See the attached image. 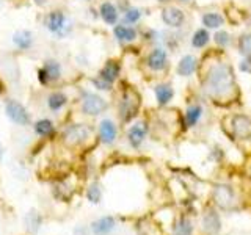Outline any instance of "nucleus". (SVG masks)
I'll return each mask as SVG.
<instances>
[{
  "instance_id": "nucleus-1",
  "label": "nucleus",
  "mask_w": 251,
  "mask_h": 235,
  "mask_svg": "<svg viewBox=\"0 0 251 235\" xmlns=\"http://www.w3.org/2000/svg\"><path fill=\"white\" fill-rule=\"evenodd\" d=\"M234 90V75L231 66L226 63H217L210 66L204 77V91L214 99H225Z\"/></svg>"
},
{
  "instance_id": "nucleus-2",
  "label": "nucleus",
  "mask_w": 251,
  "mask_h": 235,
  "mask_svg": "<svg viewBox=\"0 0 251 235\" xmlns=\"http://www.w3.org/2000/svg\"><path fill=\"white\" fill-rule=\"evenodd\" d=\"M141 105V97L137 90L124 88L120 97V105H118V115H120L121 122L127 124L138 115V110Z\"/></svg>"
},
{
  "instance_id": "nucleus-3",
  "label": "nucleus",
  "mask_w": 251,
  "mask_h": 235,
  "mask_svg": "<svg viewBox=\"0 0 251 235\" xmlns=\"http://www.w3.org/2000/svg\"><path fill=\"white\" fill-rule=\"evenodd\" d=\"M210 199H212V206L223 212H231L237 207V204H239L235 190L227 184L214 185V188H212V191H210Z\"/></svg>"
},
{
  "instance_id": "nucleus-4",
  "label": "nucleus",
  "mask_w": 251,
  "mask_h": 235,
  "mask_svg": "<svg viewBox=\"0 0 251 235\" xmlns=\"http://www.w3.org/2000/svg\"><path fill=\"white\" fill-rule=\"evenodd\" d=\"M61 74H63V69H61L60 61L52 60V58L46 60L44 65L39 68L36 72L38 82L43 86H50V85H55L57 82H60Z\"/></svg>"
},
{
  "instance_id": "nucleus-5",
  "label": "nucleus",
  "mask_w": 251,
  "mask_h": 235,
  "mask_svg": "<svg viewBox=\"0 0 251 235\" xmlns=\"http://www.w3.org/2000/svg\"><path fill=\"white\" fill-rule=\"evenodd\" d=\"M201 231L204 235H218L222 232V216H220V210L214 206H207L202 210L201 215Z\"/></svg>"
},
{
  "instance_id": "nucleus-6",
  "label": "nucleus",
  "mask_w": 251,
  "mask_h": 235,
  "mask_svg": "<svg viewBox=\"0 0 251 235\" xmlns=\"http://www.w3.org/2000/svg\"><path fill=\"white\" fill-rule=\"evenodd\" d=\"M91 137V129L86 124H71L63 130V143L69 147H74L85 143Z\"/></svg>"
},
{
  "instance_id": "nucleus-7",
  "label": "nucleus",
  "mask_w": 251,
  "mask_h": 235,
  "mask_svg": "<svg viewBox=\"0 0 251 235\" xmlns=\"http://www.w3.org/2000/svg\"><path fill=\"white\" fill-rule=\"evenodd\" d=\"M107 100L100 97L99 94H94L90 91H85L82 94V102H80V110L86 116H99L107 110Z\"/></svg>"
},
{
  "instance_id": "nucleus-8",
  "label": "nucleus",
  "mask_w": 251,
  "mask_h": 235,
  "mask_svg": "<svg viewBox=\"0 0 251 235\" xmlns=\"http://www.w3.org/2000/svg\"><path fill=\"white\" fill-rule=\"evenodd\" d=\"M5 113L8 116V119H10L16 125H21V127H24V125L30 124V113L27 112V108L18 100L8 99L6 104H5Z\"/></svg>"
},
{
  "instance_id": "nucleus-9",
  "label": "nucleus",
  "mask_w": 251,
  "mask_h": 235,
  "mask_svg": "<svg viewBox=\"0 0 251 235\" xmlns=\"http://www.w3.org/2000/svg\"><path fill=\"white\" fill-rule=\"evenodd\" d=\"M66 24H68V18L61 10H52V11L47 13L46 18H44L46 28L53 35H60L61 36L63 33H65Z\"/></svg>"
},
{
  "instance_id": "nucleus-10",
  "label": "nucleus",
  "mask_w": 251,
  "mask_h": 235,
  "mask_svg": "<svg viewBox=\"0 0 251 235\" xmlns=\"http://www.w3.org/2000/svg\"><path fill=\"white\" fill-rule=\"evenodd\" d=\"M231 132H232V137H235L237 140H250L251 138V118L245 115L232 116Z\"/></svg>"
},
{
  "instance_id": "nucleus-11",
  "label": "nucleus",
  "mask_w": 251,
  "mask_h": 235,
  "mask_svg": "<svg viewBox=\"0 0 251 235\" xmlns=\"http://www.w3.org/2000/svg\"><path fill=\"white\" fill-rule=\"evenodd\" d=\"M171 234L173 235H195V223L192 216L185 213V212L179 213L171 224Z\"/></svg>"
},
{
  "instance_id": "nucleus-12",
  "label": "nucleus",
  "mask_w": 251,
  "mask_h": 235,
  "mask_svg": "<svg viewBox=\"0 0 251 235\" xmlns=\"http://www.w3.org/2000/svg\"><path fill=\"white\" fill-rule=\"evenodd\" d=\"M146 135H148V124L140 121V122L133 124L127 130V141L133 149H138L141 144H143Z\"/></svg>"
},
{
  "instance_id": "nucleus-13",
  "label": "nucleus",
  "mask_w": 251,
  "mask_h": 235,
  "mask_svg": "<svg viewBox=\"0 0 251 235\" xmlns=\"http://www.w3.org/2000/svg\"><path fill=\"white\" fill-rule=\"evenodd\" d=\"M118 137V129L112 119H102L99 124V138L104 144H113Z\"/></svg>"
},
{
  "instance_id": "nucleus-14",
  "label": "nucleus",
  "mask_w": 251,
  "mask_h": 235,
  "mask_svg": "<svg viewBox=\"0 0 251 235\" xmlns=\"http://www.w3.org/2000/svg\"><path fill=\"white\" fill-rule=\"evenodd\" d=\"M120 72H121V65L120 61L116 60H108L104 66H102V69L99 70V77L104 78L105 82L108 83H115L118 80V77H120Z\"/></svg>"
},
{
  "instance_id": "nucleus-15",
  "label": "nucleus",
  "mask_w": 251,
  "mask_h": 235,
  "mask_svg": "<svg viewBox=\"0 0 251 235\" xmlns=\"http://www.w3.org/2000/svg\"><path fill=\"white\" fill-rule=\"evenodd\" d=\"M116 227V219L113 216H102L91 223V232L94 235H108L115 231Z\"/></svg>"
},
{
  "instance_id": "nucleus-16",
  "label": "nucleus",
  "mask_w": 251,
  "mask_h": 235,
  "mask_svg": "<svg viewBox=\"0 0 251 235\" xmlns=\"http://www.w3.org/2000/svg\"><path fill=\"white\" fill-rule=\"evenodd\" d=\"M148 68L152 69V70H162L165 69L168 63V58H167V52L163 49H154L151 53L148 55Z\"/></svg>"
},
{
  "instance_id": "nucleus-17",
  "label": "nucleus",
  "mask_w": 251,
  "mask_h": 235,
  "mask_svg": "<svg viewBox=\"0 0 251 235\" xmlns=\"http://www.w3.org/2000/svg\"><path fill=\"white\" fill-rule=\"evenodd\" d=\"M162 19L170 27H180L184 22V13L179 8H165L162 11Z\"/></svg>"
},
{
  "instance_id": "nucleus-18",
  "label": "nucleus",
  "mask_w": 251,
  "mask_h": 235,
  "mask_svg": "<svg viewBox=\"0 0 251 235\" xmlns=\"http://www.w3.org/2000/svg\"><path fill=\"white\" fill-rule=\"evenodd\" d=\"M68 102L69 99L63 91H52L47 96V107H49L50 112H60L68 105Z\"/></svg>"
},
{
  "instance_id": "nucleus-19",
  "label": "nucleus",
  "mask_w": 251,
  "mask_h": 235,
  "mask_svg": "<svg viewBox=\"0 0 251 235\" xmlns=\"http://www.w3.org/2000/svg\"><path fill=\"white\" fill-rule=\"evenodd\" d=\"M13 43L19 50H28L33 46V35L28 30H19L13 35Z\"/></svg>"
},
{
  "instance_id": "nucleus-20",
  "label": "nucleus",
  "mask_w": 251,
  "mask_h": 235,
  "mask_svg": "<svg viewBox=\"0 0 251 235\" xmlns=\"http://www.w3.org/2000/svg\"><path fill=\"white\" fill-rule=\"evenodd\" d=\"M99 14H100L102 21H104L105 24H108V25H115V24L118 22V18H120L116 6L113 3H110V2L100 3Z\"/></svg>"
},
{
  "instance_id": "nucleus-21",
  "label": "nucleus",
  "mask_w": 251,
  "mask_h": 235,
  "mask_svg": "<svg viewBox=\"0 0 251 235\" xmlns=\"http://www.w3.org/2000/svg\"><path fill=\"white\" fill-rule=\"evenodd\" d=\"M33 129L39 138H50L55 135V124L50 119H47V118H44V119H38L33 124Z\"/></svg>"
},
{
  "instance_id": "nucleus-22",
  "label": "nucleus",
  "mask_w": 251,
  "mask_h": 235,
  "mask_svg": "<svg viewBox=\"0 0 251 235\" xmlns=\"http://www.w3.org/2000/svg\"><path fill=\"white\" fill-rule=\"evenodd\" d=\"M113 35L116 36L118 41H121V43H132V41H135L137 31L135 28L127 27V25H115Z\"/></svg>"
},
{
  "instance_id": "nucleus-23",
  "label": "nucleus",
  "mask_w": 251,
  "mask_h": 235,
  "mask_svg": "<svg viewBox=\"0 0 251 235\" xmlns=\"http://www.w3.org/2000/svg\"><path fill=\"white\" fill-rule=\"evenodd\" d=\"M173 88L170 85H157L155 86V99H157V104L159 105H167L168 102L173 99Z\"/></svg>"
},
{
  "instance_id": "nucleus-24",
  "label": "nucleus",
  "mask_w": 251,
  "mask_h": 235,
  "mask_svg": "<svg viewBox=\"0 0 251 235\" xmlns=\"http://www.w3.org/2000/svg\"><path fill=\"white\" fill-rule=\"evenodd\" d=\"M196 69V60L192 57V55H187L182 60H180L179 66H177V72L179 75H192Z\"/></svg>"
},
{
  "instance_id": "nucleus-25",
  "label": "nucleus",
  "mask_w": 251,
  "mask_h": 235,
  "mask_svg": "<svg viewBox=\"0 0 251 235\" xmlns=\"http://www.w3.org/2000/svg\"><path fill=\"white\" fill-rule=\"evenodd\" d=\"M41 223H43L41 215H39L38 212H35V210H30L27 213V216H25V224H27L28 232L36 234L39 227H41Z\"/></svg>"
},
{
  "instance_id": "nucleus-26",
  "label": "nucleus",
  "mask_w": 251,
  "mask_h": 235,
  "mask_svg": "<svg viewBox=\"0 0 251 235\" xmlns=\"http://www.w3.org/2000/svg\"><path fill=\"white\" fill-rule=\"evenodd\" d=\"M201 115H202V108L200 105H192L187 108L185 112V124L188 127H193V125L198 124V121L201 119Z\"/></svg>"
},
{
  "instance_id": "nucleus-27",
  "label": "nucleus",
  "mask_w": 251,
  "mask_h": 235,
  "mask_svg": "<svg viewBox=\"0 0 251 235\" xmlns=\"http://www.w3.org/2000/svg\"><path fill=\"white\" fill-rule=\"evenodd\" d=\"M202 24L207 28H218L223 24V18L218 13H207L202 16Z\"/></svg>"
},
{
  "instance_id": "nucleus-28",
  "label": "nucleus",
  "mask_w": 251,
  "mask_h": 235,
  "mask_svg": "<svg viewBox=\"0 0 251 235\" xmlns=\"http://www.w3.org/2000/svg\"><path fill=\"white\" fill-rule=\"evenodd\" d=\"M86 198L91 204H99L102 199V188L98 182H93L86 190Z\"/></svg>"
},
{
  "instance_id": "nucleus-29",
  "label": "nucleus",
  "mask_w": 251,
  "mask_h": 235,
  "mask_svg": "<svg viewBox=\"0 0 251 235\" xmlns=\"http://www.w3.org/2000/svg\"><path fill=\"white\" fill-rule=\"evenodd\" d=\"M209 43V33L206 30H198L196 33L193 35V39H192V44L195 47H204Z\"/></svg>"
},
{
  "instance_id": "nucleus-30",
  "label": "nucleus",
  "mask_w": 251,
  "mask_h": 235,
  "mask_svg": "<svg viewBox=\"0 0 251 235\" xmlns=\"http://www.w3.org/2000/svg\"><path fill=\"white\" fill-rule=\"evenodd\" d=\"M239 49L243 55L251 57V35H243L239 39Z\"/></svg>"
},
{
  "instance_id": "nucleus-31",
  "label": "nucleus",
  "mask_w": 251,
  "mask_h": 235,
  "mask_svg": "<svg viewBox=\"0 0 251 235\" xmlns=\"http://www.w3.org/2000/svg\"><path fill=\"white\" fill-rule=\"evenodd\" d=\"M140 18H141V13L137 8H129V10L124 13V21L129 24H135Z\"/></svg>"
},
{
  "instance_id": "nucleus-32",
  "label": "nucleus",
  "mask_w": 251,
  "mask_h": 235,
  "mask_svg": "<svg viewBox=\"0 0 251 235\" xmlns=\"http://www.w3.org/2000/svg\"><path fill=\"white\" fill-rule=\"evenodd\" d=\"M91 82H93V85L96 86L98 90H100V91H110V90H112V86H113L112 83L105 82L104 78H100L99 75H98V77H94Z\"/></svg>"
},
{
  "instance_id": "nucleus-33",
  "label": "nucleus",
  "mask_w": 251,
  "mask_h": 235,
  "mask_svg": "<svg viewBox=\"0 0 251 235\" xmlns=\"http://www.w3.org/2000/svg\"><path fill=\"white\" fill-rule=\"evenodd\" d=\"M215 43H217L218 46L225 47L227 43H229V35H227L226 31H218V33L215 35Z\"/></svg>"
},
{
  "instance_id": "nucleus-34",
  "label": "nucleus",
  "mask_w": 251,
  "mask_h": 235,
  "mask_svg": "<svg viewBox=\"0 0 251 235\" xmlns=\"http://www.w3.org/2000/svg\"><path fill=\"white\" fill-rule=\"evenodd\" d=\"M33 2H35L36 5H41V6H43V5L47 3V0H33Z\"/></svg>"
},
{
  "instance_id": "nucleus-35",
  "label": "nucleus",
  "mask_w": 251,
  "mask_h": 235,
  "mask_svg": "<svg viewBox=\"0 0 251 235\" xmlns=\"http://www.w3.org/2000/svg\"><path fill=\"white\" fill-rule=\"evenodd\" d=\"M2 155H3V149H2V144H0V160H2Z\"/></svg>"
},
{
  "instance_id": "nucleus-36",
  "label": "nucleus",
  "mask_w": 251,
  "mask_h": 235,
  "mask_svg": "<svg viewBox=\"0 0 251 235\" xmlns=\"http://www.w3.org/2000/svg\"><path fill=\"white\" fill-rule=\"evenodd\" d=\"M159 2H162V3H165V2H168V0H159Z\"/></svg>"
},
{
  "instance_id": "nucleus-37",
  "label": "nucleus",
  "mask_w": 251,
  "mask_h": 235,
  "mask_svg": "<svg viewBox=\"0 0 251 235\" xmlns=\"http://www.w3.org/2000/svg\"><path fill=\"white\" fill-rule=\"evenodd\" d=\"M180 2H184V0H180Z\"/></svg>"
}]
</instances>
